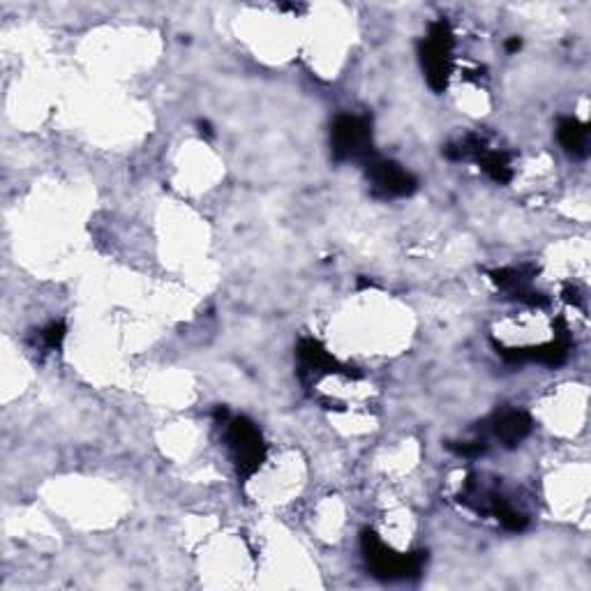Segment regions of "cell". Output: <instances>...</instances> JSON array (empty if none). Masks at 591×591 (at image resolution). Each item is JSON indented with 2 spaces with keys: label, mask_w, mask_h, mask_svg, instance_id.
Segmentation results:
<instances>
[{
  "label": "cell",
  "mask_w": 591,
  "mask_h": 591,
  "mask_svg": "<svg viewBox=\"0 0 591 591\" xmlns=\"http://www.w3.org/2000/svg\"><path fill=\"white\" fill-rule=\"evenodd\" d=\"M361 550L370 573L379 580L418 578L423 571V564L428 561V552H409V555H400V552L388 548L372 529H365L361 534Z\"/></svg>",
  "instance_id": "obj_1"
},
{
  "label": "cell",
  "mask_w": 591,
  "mask_h": 591,
  "mask_svg": "<svg viewBox=\"0 0 591 591\" xmlns=\"http://www.w3.org/2000/svg\"><path fill=\"white\" fill-rule=\"evenodd\" d=\"M331 151L335 162L365 164L374 157L370 116L340 114L331 125Z\"/></svg>",
  "instance_id": "obj_2"
},
{
  "label": "cell",
  "mask_w": 591,
  "mask_h": 591,
  "mask_svg": "<svg viewBox=\"0 0 591 591\" xmlns=\"http://www.w3.org/2000/svg\"><path fill=\"white\" fill-rule=\"evenodd\" d=\"M453 31L446 19L430 26L428 37L421 42V63L425 79L435 93H444L453 72Z\"/></svg>",
  "instance_id": "obj_3"
},
{
  "label": "cell",
  "mask_w": 591,
  "mask_h": 591,
  "mask_svg": "<svg viewBox=\"0 0 591 591\" xmlns=\"http://www.w3.org/2000/svg\"><path fill=\"white\" fill-rule=\"evenodd\" d=\"M227 444L234 455L238 476L248 481L266 462V444L257 425L250 418L238 416L231 418L227 425Z\"/></svg>",
  "instance_id": "obj_4"
},
{
  "label": "cell",
  "mask_w": 591,
  "mask_h": 591,
  "mask_svg": "<svg viewBox=\"0 0 591 591\" xmlns=\"http://www.w3.org/2000/svg\"><path fill=\"white\" fill-rule=\"evenodd\" d=\"M363 169L372 185L374 197L400 199L411 197L418 190V178L393 160H384V157L374 155L363 164Z\"/></svg>",
  "instance_id": "obj_5"
},
{
  "label": "cell",
  "mask_w": 591,
  "mask_h": 591,
  "mask_svg": "<svg viewBox=\"0 0 591 591\" xmlns=\"http://www.w3.org/2000/svg\"><path fill=\"white\" fill-rule=\"evenodd\" d=\"M497 354L508 363H541L548 368H557V365L566 363L568 354H571V342L566 340V335H559L557 340L548 344H538V347H520V349H506L497 344Z\"/></svg>",
  "instance_id": "obj_6"
},
{
  "label": "cell",
  "mask_w": 591,
  "mask_h": 591,
  "mask_svg": "<svg viewBox=\"0 0 591 591\" xmlns=\"http://www.w3.org/2000/svg\"><path fill=\"white\" fill-rule=\"evenodd\" d=\"M531 428H534V421H531L527 411L520 409L497 411V414L490 418V432L506 448H515L520 441H525L531 435Z\"/></svg>",
  "instance_id": "obj_7"
},
{
  "label": "cell",
  "mask_w": 591,
  "mask_h": 591,
  "mask_svg": "<svg viewBox=\"0 0 591 591\" xmlns=\"http://www.w3.org/2000/svg\"><path fill=\"white\" fill-rule=\"evenodd\" d=\"M298 358H301L303 368L308 372H321V374H351L349 368H344V365L338 361V358H333L331 351H328L324 344L314 338H305L298 342V349H296Z\"/></svg>",
  "instance_id": "obj_8"
},
{
  "label": "cell",
  "mask_w": 591,
  "mask_h": 591,
  "mask_svg": "<svg viewBox=\"0 0 591 591\" xmlns=\"http://www.w3.org/2000/svg\"><path fill=\"white\" fill-rule=\"evenodd\" d=\"M557 139L561 148L573 157H587L589 155V127L578 118L568 116L561 118L557 125Z\"/></svg>",
  "instance_id": "obj_9"
},
{
  "label": "cell",
  "mask_w": 591,
  "mask_h": 591,
  "mask_svg": "<svg viewBox=\"0 0 591 591\" xmlns=\"http://www.w3.org/2000/svg\"><path fill=\"white\" fill-rule=\"evenodd\" d=\"M65 335H67V326L63 324V321H51L49 326H44L40 331V340L44 344V349L56 351V349H61Z\"/></svg>",
  "instance_id": "obj_10"
},
{
  "label": "cell",
  "mask_w": 591,
  "mask_h": 591,
  "mask_svg": "<svg viewBox=\"0 0 591 591\" xmlns=\"http://www.w3.org/2000/svg\"><path fill=\"white\" fill-rule=\"evenodd\" d=\"M453 453L462 455V458H478V455L485 453V441H462V444H448Z\"/></svg>",
  "instance_id": "obj_11"
},
{
  "label": "cell",
  "mask_w": 591,
  "mask_h": 591,
  "mask_svg": "<svg viewBox=\"0 0 591 591\" xmlns=\"http://www.w3.org/2000/svg\"><path fill=\"white\" fill-rule=\"evenodd\" d=\"M199 132L206 134V137H213V127L208 121H199Z\"/></svg>",
  "instance_id": "obj_12"
},
{
  "label": "cell",
  "mask_w": 591,
  "mask_h": 591,
  "mask_svg": "<svg viewBox=\"0 0 591 591\" xmlns=\"http://www.w3.org/2000/svg\"><path fill=\"white\" fill-rule=\"evenodd\" d=\"M520 47H522V42L518 40V37H513V40H508V44H506V49L511 51V54L513 51H520Z\"/></svg>",
  "instance_id": "obj_13"
}]
</instances>
